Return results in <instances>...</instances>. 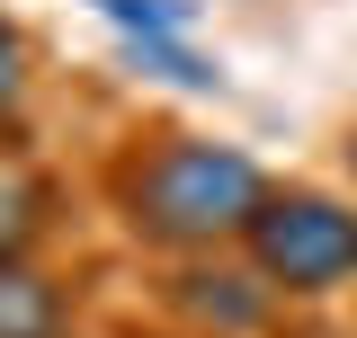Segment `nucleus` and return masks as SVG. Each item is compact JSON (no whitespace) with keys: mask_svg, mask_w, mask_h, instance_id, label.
<instances>
[{"mask_svg":"<svg viewBox=\"0 0 357 338\" xmlns=\"http://www.w3.org/2000/svg\"><path fill=\"white\" fill-rule=\"evenodd\" d=\"M63 330H72L63 285L27 258H0V338H63Z\"/></svg>","mask_w":357,"mask_h":338,"instance_id":"nucleus-3","label":"nucleus"},{"mask_svg":"<svg viewBox=\"0 0 357 338\" xmlns=\"http://www.w3.org/2000/svg\"><path fill=\"white\" fill-rule=\"evenodd\" d=\"M126 54L143 63V72H161V81H178V89H223V72L206 63V54H188L178 36H126Z\"/></svg>","mask_w":357,"mask_h":338,"instance_id":"nucleus-5","label":"nucleus"},{"mask_svg":"<svg viewBox=\"0 0 357 338\" xmlns=\"http://www.w3.org/2000/svg\"><path fill=\"white\" fill-rule=\"evenodd\" d=\"M89 9H98L116 36H178V27L197 18L188 0H89Z\"/></svg>","mask_w":357,"mask_h":338,"instance_id":"nucleus-6","label":"nucleus"},{"mask_svg":"<svg viewBox=\"0 0 357 338\" xmlns=\"http://www.w3.org/2000/svg\"><path fill=\"white\" fill-rule=\"evenodd\" d=\"M45 214H54V196H45L36 169L0 161V258H27L45 241Z\"/></svg>","mask_w":357,"mask_h":338,"instance_id":"nucleus-4","label":"nucleus"},{"mask_svg":"<svg viewBox=\"0 0 357 338\" xmlns=\"http://www.w3.org/2000/svg\"><path fill=\"white\" fill-rule=\"evenodd\" d=\"M340 152H349V178H357V125H349V143H340Z\"/></svg>","mask_w":357,"mask_h":338,"instance_id":"nucleus-8","label":"nucleus"},{"mask_svg":"<svg viewBox=\"0 0 357 338\" xmlns=\"http://www.w3.org/2000/svg\"><path fill=\"white\" fill-rule=\"evenodd\" d=\"M259 196H268V169L206 134H161L116 161V214L143 250H178V258L223 250L250 232Z\"/></svg>","mask_w":357,"mask_h":338,"instance_id":"nucleus-1","label":"nucleus"},{"mask_svg":"<svg viewBox=\"0 0 357 338\" xmlns=\"http://www.w3.org/2000/svg\"><path fill=\"white\" fill-rule=\"evenodd\" d=\"M27 89H36V72H27V36H18V18H0V134L27 116Z\"/></svg>","mask_w":357,"mask_h":338,"instance_id":"nucleus-7","label":"nucleus"},{"mask_svg":"<svg viewBox=\"0 0 357 338\" xmlns=\"http://www.w3.org/2000/svg\"><path fill=\"white\" fill-rule=\"evenodd\" d=\"M241 258L268 294H340L357 285V205L321 196V187H268L250 232H241Z\"/></svg>","mask_w":357,"mask_h":338,"instance_id":"nucleus-2","label":"nucleus"}]
</instances>
